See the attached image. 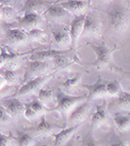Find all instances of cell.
<instances>
[{
    "mask_svg": "<svg viewBox=\"0 0 130 146\" xmlns=\"http://www.w3.org/2000/svg\"><path fill=\"white\" fill-rule=\"evenodd\" d=\"M57 105L53 109V111H58L63 115L64 118H67L70 112L74 109L76 106L81 104L82 102L88 100L87 95L81 96H74L68 95V94L63 93L62 91H59L57 94Z\"/></svg>",
    "mask_w": 130,
    "mask_h": 146,
    "instance_id": "obj_1",
    "label": "cell"
},
{
    "mask_svg": "<svg viewBox=\"0 0 130 146\" xmlns=\"http://www.w3.org/2000/svg\"><path fill=\"white\" fill-rule=\"evenodd\" d=\"M52 77H53V75L49 74V75H44V76L38 77V78L29 80V81L23 83L13 96L19 98H22V96L30 95V94H34L35 92L38 93L41 89L44 88V86L47 84V82H49L52 79Z\"/></svg>",
    "mask_w": 130,
    "mask_h": 146,
    "instance_id": "obj_2",
    "label": "cell"
},
{
    "mask_svg": "<svg viewBox=\"0 0 130 146\" xmlns=\"http://www.w3.org/2000/svg\"><path fill=\"white\" fill-rule=\"evenodd\" d=\"M92 50L96 54V60L92 65L98 69H104L112 65V51L105 44H91Z\"/></svg>",
    "mask_w": 130,
    "mask_h": 146,
    "instance_id": "obj_3",
    "label": "cell"
},
{
    "mask_svg": "<svg viewBox=\"0 0 130 146\" xmlns=\"http://www.w3.org/2000/svg\"><path fill=\"white\" fill-rule=\"evenodd\" d=\"M109 23L111 27L117 32H122L127 29L128 18L122 10L117 8L112 9L108 12Z\"/></svg>",
    "mask_w": 130,
    "mask_h": 146,
    "instance_id": "obj_4",
    "label": "cell"
},
{
    "mask_svg": "<svg viewBox=\"0 0 130 146\" xmlns=\"http://www.w3.org/2000/svg\"><path fill=\"white\" fill-rule=\"evenodd\" d=\"M49 68V63L46 62H40V60H29L27 65V69L25 72V78L23 82H27L29 80L38 78L44 76Z\"/></svg>",
    "mask_w": 130,
    "mask_h": 146,
    "instance_id": "obj_5",
    "label": "cell"
},
{
    "mask_svg": "<svg viewBox=\"0 0 130 146\" xmlns=\"http://www.w3.org/2000/svg\"><path fill=\"white\" fill-rule=\"evenodd\" d=\"M91 104L89 100H86L76 106L70 112V114L68 117V127H74L76 125H81L82 122L86 119L88 116V113L90 111Z\"/></svg>",
    "mask_w": 130,
    "mask_h": 146,
    "instance_id": "obj_6",
    "label": "cell"
},
{
    "mask_svg": "<svg viewBox=\"0 0 130 146\" xmlns=\"http://www.w3.org/2000/svg\"><path fill=\"white\" fill-rule=\"evenodd\" d=\"M85 20H86V16L85 15L74 16V20L70 23L68 32H70V38H72V48H76L80 37L83 34Z\"/></svg>",
    "mask_w": 130,
    "mask_h": 146,
    "instance_id": "obj_7",
    "label": "cell"
},
{
    "mask_svg": "<svg viewBox=\"0 0 130 146\" xmlns=\"http://www.w3.org/2000/svg\"><path fill=\"white\" fill-rule=\"evenodd\" d=\"M88 92L87 98L88 100H94L97 98H102L108 96L107 92V81H104L103 79L99 78L94 84H86L82 85Z\"/></svg>",
    "mask_w": 130,
    "mask_h": 146,
    "instance_id": "obj_8",
    "label": "cell"
},
{
    "mask_svg": "<svg viewBox=\"0 0 130 146\" xmlns=\"http://www.w3.org/2000/svg\"><path fill=\"white\" fill-rule=\"evenodd\" d=\"M60 131H61L60 126L49 122L48 120H46L45 116H41L40 122L32 129V135L36 136L55 135Z\"/></svg>",
    "mask_w": 130,
    "mask_h": 146,
    "instance_id": "obj_9",
    "label": "cell"
},
{
    "mask_svg": "<svg viewBox=\"0 0 130 146\" xmlns=\"http://www.w3.org/2000/svg\"><path fill=\"white\" fill-rule=\"evenodd\" d=\"M28 41L27 31L21 28H10L6 31L4 43L10 46L22 45Z\"/></svg>",
    "mask_w": 130,
    "mask_h": 146,
    "instance_id": "obj_10",
    "label": "cell"
},
{
    "mask_svg": "<svg viewBox=\"0 0 130 146\" xmlns=\"http://www.w3.org/2000/svg\"><path fill=\"white\" fill-rule=\"evenodd\" d=\"M2 107L11 117H19L25 112V103L20 98H14V96L3 100Z\"/></svg>",
    "mask_w": 130,
    "mask_h": 146,
    "instance_id": "obj_11",
    "label": "cell"
},
{
    "mask_svg": "<svg viewBox=\"0 0 130 146\" xmlns=\"http://www.w3.org/2000/svg\"><path fill=\"white\" fill-rule=\"evenodd\" d=\"M41 15L34 13H27L23 14V17L19 19V28L25 30V31H29L34 28H39L40 23H41Z\"/></svg>",
    "mask_w": 130,
    "mask_h": 146,
    "instance_id": "obj_12",
    "label": "cell"
},
{
    "mask_svg": "<svg viewBox=\"0 0 130 146\" xmlns=\"http://www.w3.org/2000/svg\"><path fill=\"white\" fill-rule=\"evenodd\" d=\"M68 12L66 11L63 8L61 4H52L47 10L42 14V17L49 21H53V22H59V21H63L68 17Z\"/></svg>",
    "mask_w": 130,
    "mask_h": 146,
    "instance_id": "obj_13",
    "label": "cell"
},
{
    "mask_svg": "<svg viewBox=\"0 0 130 146\" xmlns=\"http://www.w3.org/2000/svg\"><path fill=\"white\" fill-rule=\"evenodd\" d=\"M52 4L46 1H38V0H27L23 3V11L25 14L27 13H34L41 15L49 8Z\"/></svg>",
    "mask_w": 130,
    "mask_h": 146,
    "instance_id": "obj_14",
    "label": "cell"
},
{
    "mask_svg": "<svg viewBox=\"0 0 130 146\" xmlns=\"http://www.w3.org/2000/svg\"><path fill=\"white\" fill-rule=\"evenodd\" d=\"M81 125H76L74 127H68V128L61 129L59 133L54 135V146H63L72 139V136L74 135L75 131L78 129Z\"/></svg>",
    "mask_w": 130,
    "mask_h": 146,
    "instance_id": "obj_15",
    "label": "cell"
},
{
    "mask_svg": "<svg viewBox=\"0 0 130 146\" xmlns=\"http://www.w3.org/2000/svg\"><path fill=\"white\" fill-rule=\"evenodd\" d=\"M102 32V25L97 19L86 16L82 36H99Z\"/></svg>",
    "mask_w": 130,
    "mask_h": 146,
    "instance_id": "obj_16",
    "label": "cell"
},
{
    "mask_svg": "<svg viewBox=\"0 0 130 146\" xmlns=\"http://www.w3.org/2000/svg\"><path fill=\"white\" fill-rule=\"evenodd\" d=\"M106 105H107V103L105 100L101 104L96 105V110L92 114L90 119L92 129L100 127L106 123V121H107V106Z\"/></svg>",
    "mask_w": 130,
    "mask_h": 146,
    "instance_id": "obj_17",
    "label": "cell"
},
{
    "mask_svg": "<svg viewBox=\"0 0 130 146\" xmlns=\"http://www.w3.org/2000/svg\"><path fill=\"white\" fill-rule=\"evenodd\" d=\"M61 5L68 13L74 14L75 16H79L84 15L83 12L88 6V2L81 1V0H68V1L62 2Z\"/></svg>",
    "mask_w": 130,
    "mask_h": 146,
    "instance_id": "obj_18",
    "label": "cell"
},
{
    "mask_svg": "<svg viewBox=\"0 0 130 146\" xmlns=\"http://www.w3.org/2000/svg\"><path fill=\"white\" fill-rule=\"evenodd\" d=\"M64 54H65V51H62V50L40 51V52H36V53H34V55L30 56V60H40V62H48V60L61 58Z\"/></svg>",
    "mask_w": 130,
    "mask_h": 146,
    "instance_id": "obj_19",
    "label": "cell"
},
{
    "mask_svg": "<svg viewBox=\"0 0 130 146\" xmlns=\"http://www.w3.org/2000/svg\"><path fill=\"white\" fill-rule=\"evenodd\" d=\"M53 41L58 50L66 49L68 46H72V38H70V32L66 30L53 31Z\"/></svg>",
    "mask_w": 130,
    "mask_h": 146,
    "instance_id": "obj_20",
    "label": "cell"
},
{
    "mask_svg": "<svg viewBox=\"0 0 130 146\" xmlns=\"http://www.w3.org/2000/svg\"><path fill=\"white\" fill-rule=\"evenodd\" d=\"M113 119L117 128L120 131H126L130 129V112H115Z\"/></svg>",
    "mask_w": 130,
    "mask_h": 146,
    "instance_id": "obj_21",
    "label": "cell"
},
{
    "mask_svg": "<svg viewBox=\"0 0 130 146\" xmlns=\"http://www.w3.org/2000/svg\"><path fill=\"white\" fill-rule=\"evenodd\" d=\"M82 79V74L81 73H77L76 75H74L72 78H68L65 81H63V83L61 84V90L63 93L68 94V95H72V93L74 91V89L79 85L80 81Z\"/></svg>",
    "mask_w": 130,
    "mask_h": 146,
    "instance_id": "obj_22",
    "label": "cell"
},
{
    "mask_svg": "<svg viewBox=\"0 0 130 146\" xmlns=\"http://www.w3.org/2000/svg\"><path fill=\"white\" fill-rule=\"evenodd\" d=\"M27 54H16V53H9L6 50L2 49L1 52V66H4L5 64H14L21 56H23Z\"/></svg>",
    "mask_w": 130,
    "mask_h": 146,
    "instance_id": "obj_23",
    "label": "cell"
},
{
    "mask_svg": "<svg viewBox=\"0 0 130 146\" xmlns=\"http://www.w3.org/2000/svg\"><path fill=\"white\" fill-rule=\"evenodd\" d=\"M18 77H19V73L17 70H12V69H3L1 72V80L4 84L6 85H12L15 84L18 81Z\"/></svg>",
    "mask_w": 130,
    "mask_h": 146,
    "instance_id": "obj_24",
    "label": "cell"
},
{
    "mask_svg": "<svg viewBox=\"0 0 130 146\" xmlns=\"http://www.w3.org/2000/svg\"><path fill=\"white\" fill-rule=\"evenodd\" d=\"M54 98V92L49 88H43L37 93V100L42 102L44 105L52 102Z\"/></svg>",
    "mask_w": 130,
    "mask_h": 146,
    "instance_id": "obj_25",
    "label": "cell"
},
{
    "mask_svg": "<svg viewBox=\"0 0 130 146\" xmlns=\"http://www.w3.org/2000/svg\"><path fill=\"white\" fill-rule=\"evenodd\" d=\"M107 92L108 96H119L122 93V88L119 80H112L107 82Z\"/></svg>",
    "mask_w": 130,
    "mask_h": 146,
    "instance_id": "obj_26",
    "label": "cell"
},
{
    "mask_svg": "<svg viewBox=\"0 0 130 146\" xmlns=\"http://www.w3.org/2000/svg\"><path fill=\"white\" fill-rule=\"evenodd\" d=\"M16 12L14 8L10 5H5V4H1L0 5V16L1 19L5 22H10L15 18Z\"/></svg>",
    "mask_w": 130,
    "mask_h": 146,
    "instance_id": "obj_27",
    "label": "cell"
},
{
    "mask_svg": "<svg viewBox=\"0 0 130 146\" xmlns=\"http://www.w3.org/2000/svg\"><path fill=\"white\" fill-rule=\"evenodd\" d=\"M117 105L121 109H130V92L123 91L117 96Z\"/></svg>",
    "mask_w": 130,
    "mask_h": 146,
    "instance_id": "obj_28",
    "label": "cell"
},
{
    "mask_svg": "<svg viewBox=\"0 0 130 146\" xmlns=\"http://www.w3.org/2000/svg\"><path fill=\"white\" fill-rule=\"evenodd\" d=\"M16 141H17L18 146H34V138L29 133H20L16 137Z\"/></svg>",
    "mask_w": 130,
    "mask_h": 146,
    "instance_id": "obj_29",
    "label": "cell"
},
{
    "mask_svg": "<svg viewBox=\"0 0 130 146\" xmlns=\"http://www.w3.org/2000/svg\"><path fill=\"white\" fill-rule=\"evenodd\" d=\"M29 104H30V106L34 108V110L36 112L37 115H42V116H44V114H46L47 112L53 111V110H51V109H48V108H47L42 102H40L37 98L30 101Z\"/></svg>",
    "mask_w": 130,
    "mask_h": 146,
    "instance_id": "obj_30",
    "label": "cell"
},
{
    "mask_svg": "<svg viewBox=\"0 0 130 146\" xmlns=\"http://www.w3.org/2000/svg\"><path fill=\"white\" fill-rule=\"evenodd\" d=\"M28 41H41L46 36V33L41 28H34L27 32Z\"/></svg>",
    "mask_w": 130,
    "mask_h": 146,
    "instance_id": "obj_31",
    "label": "cell"
},
{
    "mask_svg": "<svg viewBox=\"0 0 130 146\" xmlns=\"http://www.w3.org/2000/svg\"><path fill=\"white\" fill-rule=\"evenodd\" d=\"M80 146H100V144H99L98 141L93 137V135H92L91 133H88V135H86L84 136Z\"/></svg>",
    "mask_w": 130,
    "mask_h": 146,
    "instance_id": "obj_32",
    "label": "cell"
},
{
    "mask_svg": "<svg viewBox=\"0 0 130 146\" xmlns=\"http://www.w3.org/2000/svg\"><path fill=\"white\" fill-rule=\"evenodd\" d=\"M23 115L28 120H32L37 116L36 112L34 110V108L30 106L29 103H25V112H23Z\"/></svg>",
    "mask_w": 130,
    "mask_h": 146,
    "instance_id": "obj_33",
    "label": "cell"
},
{
    "mask_svg": "<svg viewBox=\"0 0 130 146\" xmlns=\"http://www.w3.org/2000/svg\"><path fill=\"white\" fill-rule=\"evenodd\" d=\"M11 140L12 137L10 135H1V137H0V146H10L11 144Z\"/></svg>",
    "mask_w": 130,
    "mask_h": 146,
    "instance_id": "obj_34",
    "label": "cell"
},
{
    "mask_svg": "<svg viewBox=\"0 0 130 146\" xmlns=\"http://www.w3.org/2000/svg\"><path fill=\"white\" fill-rule=\"evenodd\" d=\"M10 117L11 116L6 112V110L2 107V109H1V123L3 124V123H6V122H9Z\"/></svg>",
    "mask_w": 130,
    "mask_h": 146,
    "instance_id": "obj_35",
    "label": "cell"
},
{
    "mask_svg": "<svg viewBox=\"0 0 130 146\" xmlns=\"http://www.w3.org/2000/svg\"><path fill=\"white\" fill-rule=\"evenodd\" d=\"M111 146H126L125 145V142L122 140H117L115 141V142H113L112 144H111Z\"/></svg>",
    "mask_w": 130,
    "mask_h": 146,
    "instance_id": "obj_36",
    "label": "cell"
},
{
    "mask_svg": "<svg viewBox=\"0 0 130 146\" xmlns=\"http://www.w3.org/2000/svg\"><path fill=\"white\" fill-rule=\"evenodd\" d=\"M65 146H75L74 140V139H72H72H70V141H68V142L67 144H66Z\"/></svg>",
    "mask_w": 130,
    "mask_h": 146,
    "instance_id": "obj_37",
    "label": "cell"
},
{
    "mask_svg": "<svg viewBox=\"0 0 130 146\" xmlns=\"http://www.w3.org/2000/svg\"><path fill=\"white\" fill-rule=\"evenodd\" d=\"M42 146H48V145H42Z\"/></svg>",
    "mask_w": 130,
    "mask_h": 146,
    "instance_id": "obj_38",
    "label": "cell"
}]
</instances>
